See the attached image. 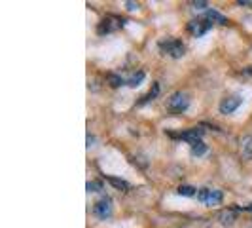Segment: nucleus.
Masks as SVG:
<instances>
[{
  "label": "nucleus",
  "instance_id": "16",
  "mask_svg": "<svg viewBox=\"0 0 252 228\" xmlns=\"http://www.w3.org/2000/svg\"><path fill=\"white\" fill-rule=\"evenodd\" d=\"M108 80H110V86H112V88H120V86L126 84L124 78H120V76H116V75H108Z\"/></svg>",
  "mask_w": 252,
  "mask_h": 228
},
{
  "label": "nucleus",
  "instance_id": "3",
  "mask_svg": "<svg viewBox=\"0 0 252 228\" xmlns=\"http://www.w3.org/2000/svg\"><path fill=\"white\" fill-rule=\"evenodd\" d=\"M197 200L205 205H218L224 200V194L216 189H201L197 192Z\"/></svg>",
  "mask_w": 252,
  "mask_h": 228
},
{
  "label": "nucleus",
  "instance_id": "10",
  "mask_svg": "<svg viewBox=\"0 0 252 228\" xmlns=\"http://www.w3.org/2000/svg\"><path fill=\"white\" fill-rule=\"evenodd\" d=\"M241 152L245 158H252V135H247L241 139Z\"/></svg>",
  "mask_w": 252,
  "mask_h": 228
},
{
  "label": "nucleus",
  "instance_id": "21",
  "mask_svg": "<svg viewBox=\"0 0 252 228\" xmlns=\"http://www.w3.org/2000/svg\"><path fill=\"white\" fill-rule=\"evenodd\" d=\"M93 141H95V139H93L91 135H88V147H91V143H93Z\"/></svg>",
  "mask_w": 252,
  "mask_h": 228
},
{
  "label": "nucleus",
  "instance_id": "12",
  "mask_svg": "<svg viewBox=\"0 0 252 228\" xmlns=\"http://www.w3.org/2000/svg\"><path fill=\"white\" fill-rule=\"evenodd\" d=\"M142 80H144V73H142V71H139V73H135L133 76H129V78H127L126 86H129V88H137Z\"/></svg>",
  "mask_w": 252,
  "mask_h": 228
},
{
  "label": "nucleus",
  "instance_id": "8",
  "mask_svg": "<svg viewBox=\"0 0 252 228\" xmlns=\"http://www.w3.org/2000/svg\"><path fill=\"white\" fill-rule=\"evenodd\" d=\"M216 221L222 225V227H231L235 223V211L233 209H224L216 215Z\"/></svg>",
  "mask_w": 252,
  "mask_h": 228
},
{
  "label": "nucleus",
  "instance_id": "7",
  "mask_svg": "<svg viewBox=\"0 0 252 228\" xmlns=\"http://www.w3.org/2000/svg\"><path fill=\"white\" fill-rule=\"evenodd\" d=\"M203 131L201 127H189V129H186V131H182V133H178V137L184 141H188L189 145H193V143H197V141H201L203 137Z\"/></svg>",
  "mask_w": 252,
  "mask_h": 228
},
{
  "label": "nucleus",
  "instance_id": "14",
  "mask_svg": "<svg viewBox=\"0 0 252 228\" xmlns=\"http://www.w3.org/2000/svg\"><path fill=\"white\" fill-rule=\"evenodd\" d=\"M177 192L180 194V196H197L199 190L193 189V187H189V185H182V187H178Z\"/></svg>",
  "mask_w": 252,
  "mask_h": 228
},
{
  "label": "nucleus",
  "instance_id": "18",
  "mask_svg": "<svg viewBox=\"0 0 252 228\" xmlns=\"http://www.w3.org/2000/svg\"><path fill=\"white\" fill-rule=\"evenodd\" d=\"M102 185L99 181H89L88 183V192H101Z\"/></svg>",
  "mask_w": 252,
  "mask_h": 228
},
{
  "label": "nucleus",
  "instance_id": "15",
  "mask_svg": "<svg viewBox=\"0 0 252 228\" xmlns=\"http://www.w3.org/2000/svg\"><path fill=\"white\" fill-rule=\"evenodd\" d=\"M116 27L112 25V19H102L101 21V25H99V35H104V33H112Z\"/></svg>",
  "mask_w": 252,
  "mask_h": 228
},
{
  "label": "nucleus",
  "instance_id": "1",
  "mask_svg": "<svg viewBox=\"0 0 252 228\" xmlns=\"http://www.w3.org/2000/svg\"><path fill=\"white\" fill-rule=\"evenodd\" d=\"M159 50L163 51V53H167V55H171V57H175V59L182 57L186 53L184 44L180 40H177V38H167L163 42H159Z\"/></svg>",
  "mask_w": 252,
  "mask_h": 228
},
{
  "label": "nucleus",
  "instance_id": "9",
  "mask_svg": "<svg viewBox=\"0 0 252 228\" xmlns=\"http://www.w3.org/2000/svg\"><path fill=\"white\" fill-rule=\"evenodd\" d=\"M205 19L211 21V23H218V25H227V23H229L227 17H224L222 13L216 12V10H207V12H205Z\"/></svg>",
  "mask_w": 252,
  "mask_h": 228
},
{
  "label": "nucleus",
  "instance_id": "17",
  "mask_svg": "<svg viewBox=\"0 0 252 228\" xmlns=\"http://www.w3.org/2000/svg\"><path fill=\"white\" fill-rule=\"evenodd\" d=\"M158 93H159V84H154V88L150 89V93L146 95V97H142V103L146 101H152L154 97H158Z\"/></svg>",
  "mask_w": 252,
  "mask_h": 228
},
{
  "label": "nucleus",
  "instance_id": "6",
  "mask_svg": "<svg viewBox=\"0 0 252 228\" xmlns=\"http://www.w3.org/2000/svg\"><path fill=\"white\" fill-rule=\"evenodd\" d=\"M241 103H243V99H241L239 95H231V97H226V99H222V101H220V113H222V114L235 113V111H237V109L241 107Z\"/></svg>",
  "mask_w": 252,
  "mask_h": 228
},
{
  "label": "nucleus",
  "instance_id": "11",
  "mask_svg": "<svg viewBox=\"0 0 252 228\" xmlns=\"http://www.w3.org/2000/svg\"><path fill=\"white\" fill-rule=\"evenodd\" d=\"M189 152H191V156H203V154H207V145L203 143V141H197V143H193V145H189Z\"/></svg>",
  "mask_w": 252,
  "mask_h": 228
},
{
  "label": "nucleus",
  "instance_id": "13",
  "mask_svg": "<svg viewBox=\"0 0 252 228\" xmlns=\"http://www.w3.org/2000/svg\"><path fill=\"white\" fill-rule=\"evenodd\" d=\"M108 183L112 185V187H116L118 190H129V183L127 181H124V179H118V177H108Z\"/></svg>",
  "mask_w": 252,
  "mask_h": 228
},
{
  "label": "nucleus",
  "instance_id": "20",
  "mask_svg": "<svg viewBox=\"0 0 252 228\" xmlns=\"http://www.w3.org/2000/svg\"><path fill=\"white\" fill-rule=\"evenodd\" d=\"M239 6H252V0H239Z\"/></svg>",
  "mask_w": 252,
  "mask_h": 228
},
{
  "label": "nucleus",
  "instance_id": "4",
  "mask_svg": "<svg viewBox=\"0 0 252 228\" xmlns=\"http://www.w3.org/2000/svg\"><path fill=\"white\" fill-rule=\"evenodd\" d=\"M93 215L97 217V219L106 221L108 217L112 215V198L102 196L99 202H95V205H93Z\"/></svg>",
  "mask_w": 252,
  "mask_h": 228
},
{
  "label": "nucleus",
  "instance_id": "5",
  "mask_svg": "<svg viewBox=\"0 0 252 228\" xmlns=\"http://www.w3.org/2000/svg\"><path fill=\"white\" fill-rule=\"evenodd\" d=\"M211 27H213V23L207 19H191L188 23V33L191 37H203L205 33H209Z\"/></svg>",
  "mask_w": 252,
  "mask_h": 228
},
{
  "label": "nucleus",
  "instance_id": "19",
  "mask_svg": "<svg viewBox=\"0 0 252 228\" xmlns=\"http://www.w3.org/2000/svg\"><path fill=\"white\" fill-rule=\"evenodd\" d=\"M191 6H193L195 10H205V8H207V2H191Z\"/></svg>",
  "mask_w": 252,
  "mask_h": 228
},
{
  "label": "nucleus",
  "instance_id": "2",
  "mask_svg": "<svg viewBox=\"0 0 252 228\" xmlns=\"http://www.w3.org/2000/svg\"><path fill=\"white\" fill-rule=\"evenodd\" d=\"M167 107H169V111H173V113H184L189 107L188 93H184V91H175V93L169 97Z\"/></svg>",
  "mask_w": 252,
  "mask_h": 228
},
{
  "label": "nucleus",
  "instance_id": "22",
  "mask_svg": "<svg viewBox=\"0 0 252 228\" xmlns=\"http://www.w3.org/2000/svg\"><path fill=\"white\" fill-rule=\"evenodd\" d=\"M245 209H247V211H252V203H251V205H247Z\"/></svg>",
  "mask_w": 252,
  "mask_h": 228
}]
</instances>
